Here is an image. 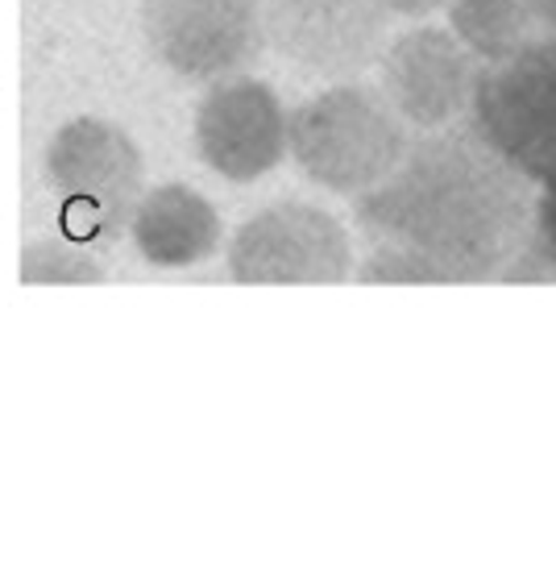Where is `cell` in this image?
Instances as JSON below:
<instances>
[{"mask_svg": "<svg viewBox=\"0 0 556 565\" xmlns=\"http://www.w3.org/2000/svg\"><path fill=\"white\" fill-rule=\"evenodd\" d=\"M362 282H478L515 266L532 230L527 179L473 129H436L357 200Z\"/></svg>", "mask_w": 556, "mask_h": 565, "instance_id": "1", "label": "cell"}, {"mask_svg": "<svg viewBox=\"0 0 556 565\" xmlns=\"http://www.w3.org/2000/svg\"><path fill=\"white\" fill-rule=\"evenodd\" d=\"M407 146L411 134L383 92L353 79L329 84L287 113V159L332 195H370L391 179Z\"/></svg>", "mask_w": 556, "mask_h": 565, "instance_id": "2", "label": "cell"}, {"mask_svg": "<svg viewBox=\"0 0 556 565\" xmlns=\"http://www.w3.org/2000/svg\"><path fill=\"white\" fill-rule=\"evenodd\" d=\"M473 134L527 183H556V42L478 67Z\"/></svg>", "mask_w": 556, "mask_h": 565, "instance_id": "3", "label": "cell"}, {"mask_svg": "<svg viewBox=\"0 0 556 565\" xmlns=\"http://www.w3.org/2000/svg\"><path fill=\"white\" fill-rule=\"evenodd\" d=\"M228 279L249 287H320L353 279L349 230L320 204L282 200L254 212L228 242Z\"/></svg>", "mask_w": 556, "mask_h": 565, "instance_id": "4", "label": "cell"}, {"mask_svg": "<svg viewBox=\"0 0 556 565\" xmlns=\"http://www.w3.org/2000/svg\"><path fill=\"white\" fill-rule=\"evenodd\" d=\"M141 38L174 79L209 88L261 58V0H141Z\"/></svg>", "mask_w": 556, "mask_h": 565, "instance_id": "5", "label": "cell"}, {"mask_svg": "<svg viewBox=\"0 0 556 565\" xmlns=\"http://www.w3.org/2000/svg\"><path fill=\"white\" fill-rule=\"evenodd\" d=\"M42 175L67 212H79L100 230L129 225V212L146 192L138 141L105 117H71L58 125L42 150Z\"/></svg>", "mask_w": 556, "mask_h": 565, "instance_id": "6", "label": "cell"}, {"mask_svg": "<svg viewBox=\"0 0 556 565\" xmlns=\"http://www.w3.org/2000/svg\"><path fill=\"white\" fill-rule=\"evenodd\" d=\"M386 21L378 0H261L266 46L303 75L332 84L383 58Z\"/></svg>", "mask_w": 556, "mask_h": 565, "instance_id": "7", "label": "cell"}, {"mask_svg": "<svg viewBox=\"0 0 556 565\" xmlns=\"http://www.w3.org/2000/svg\"><path fill=\"white\" fill-rule=\"evenodd\" d=\"M195 154L212 175L254 183L287 159V108L270 84L228 75L195 105Z\"/></svg>", "mask_w": 556, "mask_h": 565, "instance_id": "8", "label": "cell"}, {"mask_svg": "<svg viewBox=\"0 0 556 565\" xmlns=\"http://www.w3.org/2000/svg\"><path fill=\"white\" fill-rule=\"evenodd\" d=\"M478 88L473 54L436 25H419L383 51V96L407 129H452L466 117Z\"/></svg>", "mask_w": 556, "mask_h": 565, "instance_id": "9", "label": "cell"}, {"mask_svg": "<svg viewBox=\"0 0 556 565\" xmlns=\"http://www.w3.org/2000/svg\"><path fill=\"white\" fill-rule=\"evenodd\" d=\"M129 237L133 249L158 270H188L209 263L221 249V212L212 209L204 192L188 183H158L129 212Z\"/></svg>", "mask_w": 556, "mask_h": 565, "instance_id": "10", "label": "cell"}, {"mask_svg": "<svg viewBox=\"0 0 556 565\" xmlns=\"http://www.w3.org/2000/svg\"><path fill=\"white\" fill-rule=\"evenodd\" d=\"M449 34L473 54L478 67L503 63L532 42L523 0H449Z\"/></svg>", "mask_w": 556, "mask_h": 565, "instance_id": "11", "label": "cell"}, {"mask_svg": "<svg viewBox=\"0 0 556 565\" xmlns=\"http://www.w3.org/2000/svg\"><path fill=\"white\" fill-rule=\"evenodd\" d=\"M21 282L25 287H87V282H105V270L79 246L42 237L21 249Z\"/></svg>", "mask_w": 556, "mask_h": 565, "instance_id": "12", "label": "cell"}, {"mask_svg": "<svg viewBox=\"0 0 556 565\" xmlns=\"http://www.w3.org/2000/svg\"><path fill=\"white\" fill-rule=\"evenodd\" d=\"M520 266H536L539 275L556 279V183L539 188V195L532 200V230H527V246L515 258L511 270Z\"/></svg>", "mask_w": 556, "mask_h": 565, "instance_id": "13", "label": "cell"}, {"mask_svg": "<svg viewBox=\"0 0 556 565\" xmlns=\"http://www.w3.org/2000/svg\"><path fill=\"white\" fill-rule=\"evenodd\" d=\"M532 42H556V0H523Z\"/></svg>", "mask_w": 556, "mask_h": 565, "instance_id": "14", "label": "cell"}, {"mask_svg": "<svg viewBox=\"0 0 556 565\" xmlns=\"http://www.w3.org/2000/svg\"><path fill=\"white\" fill-rule=\"evenodd\" d=\"M386 18H432L436 9H449V0H378Z\"/></svg>", "mask_w": 556, "mask_h": 565, "instance_id": "15", "label": "cell"}]
</instances>
